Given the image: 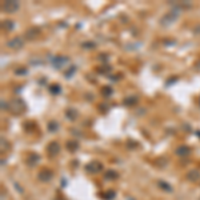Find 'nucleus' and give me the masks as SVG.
<instances>
[{"mask_svg":"<svg viewBox=\"0 0 200 200\" xmlns=\"http://www.w3.org/2000/svg\"><path fill=\"white\" fill-rule=\"evenodd\" d=\"M19 8V3L17 2H6L3 3V11L4 12H8V13H13L17 11Z\"/></svg>","mask_w":200,"mask_h":200,"instance_id":"1","label":"nucleus"},{"mask_svg":"<svg viewBox=\"0 0 200 200\" xmlns=\"http://www.w3.org/2000/svg\"><path fill=\"white\" fill-rule=\"evenodd\" d=\"M8 47L10 48H21L23 47V40H21L20 38L13 39V40H11V42L8 43Z\"/></svg>","mask_w":200,"mask_h":200,"instance_id":"2","label":"nucleus"},{"mask_svg":"<svg viewBox=\"0 0 200 200\" xmlns=\"http://www.w3.org/2000/svg\"><path fill=\"white\" fill-rule=\"evenodd\" d=\"M39 32H40V31H39L38 28H31V29H28V31L25 32V38L32 40V39H35V38H38Z\"/></svg>","mask_w":200,"mask_h":200,"instance_id":"3","label":"nucleus"},{"mask_svg":"<svg viewBox=\"0 0 200 200\" xmlns=\"http://www.w3.org/2000/svg\"><path fill=\"white\" fill-rule=\"evenodd\" d=\"M7 25V29H11L12 28V21H4V27H6Z\"/></svg>","mask_w":200,"mask_h":200,"instance_id":"4","label":"nucleus"}]
</instances>
